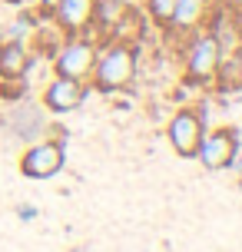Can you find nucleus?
I'll use <instances>...</instances> for the list:
<instances>
[{
    "mask_svg": "<svg viewBox=\"0 0 242 252\" xmlns=\"http://www.w3.org/2000/svg\"><path fill=\"white\" fill-rule=\"evenodd\" d=\"M40 3H43V10H53V7H57L60 0H40Z\"/></svg>",
    "mask_w": 242,
    "mask_h": 252,
    "instance_id": "13",
    "label": "nucleus"
},
{
    "mask_svg": "<svg viewBox=\"0 0 242 252\" xmlns=\"http://www.w3.org/2000/svg\"><path fill=\"white\" fill-rule=\"evenodd\" d=\"M93 70V50H90L87 43H77V47H70V50L60 57V73L63 76H83Z\"/></svg>",
    "mask_w": 242,
    "mask_h": 252,
    "instance_id": "8",
    "label": "nucleus"
},
{
    "mask_svg": "<svg viewBox=\"0 0 242 252\" xmlns=\"http://www.w3.org/2000/svg\"><path fill=\"white\" fill-rule=\"evenodd\" d=\"M173 10H176V0H150V13H153L159 24H169L173 20Z\"/></svg>",
    "mask_w": 242,
    "mask_h": 252,
    "instance_id": "12",
    "label": "nucleus"
},
{
    "mask_svg": "<svg viewBox=\"0 0 242 252\" xmlns=\"http://www.w3.org/2000/svg\"><path fill=\"white\" fill-rule=\"evenodd\" d=\"M63 163V153L57 143H40L24 156V173L27 176H53Z\"/></svg>",
    "mask_w": 242,
    "mask_h": 252,
    "instance_id": "2",
    "label": "nucleus"
},
{
    "mask_svg": "<svg viewBox=\"0 0 242 252\" xmlns=\"http://www.w3.org/2000/svg\"><path fill=\"white\" fill-rule=\"evenodd\" d=\"M53 10H57V20L63 27L77 30V27H83L87 20H93V0H60Z\"/></svg>",
    "mask_w": 242,
    "mask_h": 252,
    "instance_id": "7",
    "label": "nucleus"
},
{
    "mask_svg": "<svg viewBox=\"0 0 242 252\" xmlns=\"http://www.w3.org/2000/svg\"><path fill=\"white\" fill-rule=\"evenodd\" d=\"M27 70V53L17 47V43H10V47H3L0 50V73L7 76V80H13V76H20Z\"/></svg>",
    "mask_w": 242,
    "mask_h": 252,
    "instance_id": "9",
    "label": "nucleus"
},
{
    "mask_svg": "<svg viewBox=\"0 0 242 252\" xmlns=\"http://www.w3.org/2000/svg\"><path fill=\"white\" fill-rule=\"evenodd\" d=\"M219 66V43L212 37H199L189 53V70L192 76H209Z\"/></svg>",
    "mask_w": 242,
    "mask_h": 252,
    "instance_id": "5",
    "label": "nucleus"
},
{
    "mask_svg": "<svg viewBox=\"0 0 242 252\" xmlns=\"http://www.w3.org/2000/svg\"><path fill=\"white\" fill-rule=\"evenodd\" d=\"M80 100H83V90H80V83L73 76H60L47 90V103L53 110H73V106H80Z\"/></svg>",
    "mask_w": 242,
    "mask_h": 252,
    "instance_id": "6",
    "label": "nucleus"
},
{
    "mask_svg": "<svg viewBox=\"0 0 242 252\" xmlns=\"http://www.w3.org/2000/svg\"><path fill=\"white\" fill-rule=\"evenodd\" d=\"M7 3H20V0H7Z\"/></svg>",
    "mask_w": 242,
    "mask_h": 252,
    "instance_id": "14",
    "label": "nucleus"
},
{
    "mask_svg": "<svg viewBox=\"0 0 242 252\" xmlns=\"http://www.w3.org/2000/svg\"><path fill=\"white\" fill-rule=\"evenodd\" d=\"M169 139L182 156H192L196 146H199V120L192 113H179L173 120V126H169Z\"/></svg>",
    "mask_w": 242,
    "mask_h": 252,
    "instance_id": "3",
    "label": "nucleus"
},
{
    "mask_svg": "<svg viewBox=\"0 0 242 252\" xmlns=\"http://www.w3.org/2000/svg\"><path fill=\"white\" fill-rule=\"evenodd\" d=\"M196 150L203 153V163L209 169H222V166L232 159V153H236V143H232L229 133H212L209 139H199V146Z\"/></svg>",
    "mask_w": 242,
    "mask_h": 252,
    "instance_id": "4",
    "label": "nucleus"
},
{
    "mask_svg": "<svg viewBox=\"0 0 242 252\" xmlns=\"http://www.w3.org/2000/svg\"><path fill=\"white\" fill-rule=\"evenodd\" d=\"M133 73V53L123 50V47H116L96 63V80H100L103 90H113V87H123Z\"/></svg>",
    "mask_w": 242,
    "mask_h": 252,
    "instance_id": "1",
    "label": "nucleus"
},
{
    "mask_svg": "<svg viewBox=\"0 0 242 252\" xmlns=\"http://www.w3.org/2000/svg\"><path fill=\"white\" fill-rule=\"evenodd\" d=\"M123 0H93V17L100 20L103 27H110V24H120V17H123Z\"/></svg>",
    "mask_w": 242,
    "mask_h": 252,
    "instance_id": "11",
    "label": "nucleus"
},
{
    "mask_svg": "<svg viewBox=\"0 0 242 252\" xmlns=\"http://www.w3.org/2000/svg\"><path fill=\"white\" fill-rule=\"evenodd\" d=\"M206 13V0H176V10H173V24L179 27H192L199 17Z\"/></svg>",
    "mask_w": 242,
    "mask_h": 252,
    "instance_id": "10",
    "label": "nucleus"
}]
</instances>
